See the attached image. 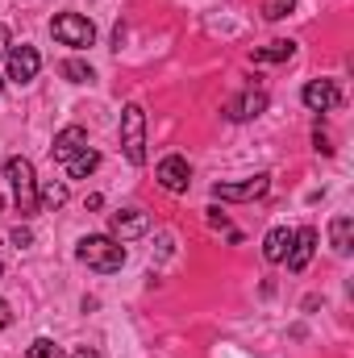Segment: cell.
Returning <instances> with one entry per match:
<instances>
[{
	"instance_id": "1",
	"label": "cell",
	"mask_w": 354,
	"mask_h": 358,
	"mask_svg": "<svg viewBox=\"0 0 354 358\" xmlns=\"http://www.w3.org/2000/svg\"><path fill=\"white\" fill-rule=\"evenodd\" d=\"M4 176L13 183V200H17V213L21 217H38V179H34V167H29V159H21V155H13L8 163H4Z\"/></svg>"
},
{
	"instance_id": "2",
	"label": "cell",
	"mask_w": 354,
	"mask_h": 358,
	"mask_svg": "<svg viewBox=\"0 0 354 358\" xmlns=\"http://www.w3.org/2000/svg\"><path fill=\"white\" fill-rule=\"evenodd\" d=\"M80 263H88V267L100 271V275H113V271H121V263H125V246H121L117 238L92 234V238L80 242Z\"/></svg>"
},
{
	"instance_id": "3",
	"label": "cell",
	"mask_w": 354,
	"mask_h": 358,
	"mask_svg": "<svg viewBox=\"0 0 354 358\" xmlns=\"http://www.w3.org/2000/svg\"><path fill=\"white\" fill-rule=\"evenodd\" d=\"M121 150L134 167L146 163V108L142 104H125L121 113Z\"/></svg>"
},
{
	"instance_id": "4",
	"label": "cell",
	"mask_w": 354,
	"mask_h": 358,
	"mask_svg": "<svg viewBox=\"0 0 354 358\" xmlns=\"http://www.w3.org/2000/svg\"><path fill=\"white\" fill-rule=\"evenodd\" d=\"M50 34L63 42V46H76V50H84L96 42V25H92L88 17H80V13H59L55 21H50Z\"/></svg>"
},
{
	"instance_id": "5",
	"label": "cell",
	"mask_w": 354,
	"mask_h": 358,
	"mask_svg": "<svg viewBox=\"0 0 354 358\" xmlns=\"http://www.w3.org/2000/svg\"><path fill=\"white\" fill-rule=\"evenodd\" d=\"M108 225H113V238L117 242H129V238H142L150 229V217L142 208H121V213L108 217Z\"/></svg>"
},
{
	"instance_id": "6",
	"label": "cell",
	"mask_w": 354,
	"mask_h": 358,
	"mask_svg": "<svg viewBox=\"0 0 354 358\" xmlns=\"http://www.w3.org/2000/svg\"><path fill=\"white\" fill-rule=\"evenodd\" d=\"M267 187H271V176H250L242 183H217L213 196L217 200H259V196H267Z\"/></svg>"
},
{
	"instance_id": "7",
	"label": "cell",
	"mask_w": 354,
	"mask_h": 358,
	"mask_svg": "<svg viewBox=\"0 0 354 358\" xmlns=\"http://www.w3.org/2000/svg\"><path fill=\"white\" fill-rule=\"evenodd\" d=\"M38 67H42V55H38L34 46H13V50H8V80L29 84V80L38 76Z\"/></svg>"
},
{
	"instance_id": "8",
	"label": "cell",
	"mask_w": 354,
	"mask_h": 358,
	"mask_svg": "<svg viewBox=\"0 0 354 358\" xmlns=\"http://www.w3.org/2000/svg\"><path fill=\"white\" fill-rule=\"evenodd\" d=\"M50 150H55L59 163H71L80 150H88V129H84V125H67V129H59Z\"/></svg>"
},
{
	"instance_id": "9",
	"label": "cell",
	"mask_w": 354,
	"mask_h": 358,
	"mask_svg": "<svg viewBox=\"0 0 354 358\" xmlns=\"http://www.w3.org/2000/svg\"><path fill=\"white\" fill-rule=\"evenodd\" d=\"M304 104L313 113H330V108L342 104V92H338L334 80H313V84H304Z\"/></svg>"
},
{
	"instance_id": "10",
	"label": "cell",
	"mask_w": 354,
	"mask_h": 358,
	"mask_svg": "<svg viewBox=\"0 0 354 358\" xmlns=\"http://www.w3.org/2000/svg\"><path fill=\"white\" fill-rule=\"evenodd\" d=\"M159 183L167 187V192H187V183H192V167H187V159H179V155H167L163 163H159Z\"/></svg>"
},
{
	"instance_id": "11",
	"label": "cell",
	"mask_w": 354,
	"mask_h": 358,
	"mask_svg": "<svg viewBox=\"0 0 354 358\" xmlns=\"http://www.w3.org/2000/svg\"><path fill=\"white\" fill-rule=\"evenodd\" d=\"M313 250H317V229H309V225H304V229H296V234H292V250H288V271H296V275H300V271L309 267Z\"/></svg>"
},
{
	"instance_id": "12",
	"label": "cell",
	"mask_w": 354,
	"mask_h": 358,
	"mask_svg": "<svg viewBox=\"0 0 354 358\" xmlns=\"http://www.w3.org/2000/svg\"><path fill=\"white\" fill-rule=\"evenodd\" d=\"M267 108V92H259V88H246L238 100H229V121H250V117H259Z\"/></svg>"
},
{
	"instance_id": "13",
	"label": "cell",
	"mask_w": 354,
	"mask_h": 358,
	"mask_svg": "<svg viewBox=\"0 0 354 358\" xmlns=\"http://www.w3.org/2000/svg\"><path fill=\"white\" fill-rule=\"evenodd\" d=\"M288 250H292V229H271L267 234V242H263V259L267 263H283L288 259Z\"/></svg>"
},
{
	"instance_id": "14",
	"label": "cell",
	"mask_w": 354,
	"mask_h": 358,
	"mask_svg": "<svg viewBox=\"0 0 354 358\" xmlns=\"http://www.w3.org/2000/svg\"><path fill=\"white\" fill-rule=\"evenodd\" d=\"M292 55H296V42H271V46H259L250 59L255 63H288Z\"/></svg>"
},
{
	"instance_id": "15",
	"label": "cell",
	"mask_w": 354,
	"mask_h": 358,
	"mask_svg": "<svg viewBox=\"0 0 354 358\" xmlns=\"http://www.w3.org/2000/svg\"><path fill=\"white\" fill-rule=\"evenodd\" d=\"M351 234H354V221H351V217H334L330 238H334V250H338V255H351Z\"/></svg>"
},
{
	"instance_id": "16",
	"label": "cell",
	"mask_w": 354,
	"mask_h": 358,
	"mask_svg": "<svg viewBox=\"0 0 354 358\" xmlns=\"http://www.w3.org/2000/svg\"><path fill=\"white\" fill-rule=\"evenodd\" d=\"M96 167H100V155H96V150H80V155H76V159L67 163L71 179H88L92 171H96Z\"/></svg>"
},
{
	"instance_id": "17",
	"label": "cell",
	"mask_w": 354,
	"mask_h": 358,
	"mask_svg": "<svg viewBox=\"0 0 354 358\" xmlns=\"http://www.w3.org/2000/svg\"><path fill=\"white\" fill-rule=\"evenodd\" d=\"M59 76H63V80H71V84H88L92 67H88V63H80V59H67V63H59Z\"/></svg>"
},
{
	"instance_id": "18",
	"label": "cell",
	"mask_w": 354,
	"mask_h": 358,
	"mask_svg": "<svg viewBox=\"0 0 354 358\" xmlns=\"http://www.w3.org/2000/svg\"><path fill=\"white\" fill-rule=\"evenodd\" d=\"M25 358H63V350H59V346H55L50 338H38V342H34V346L25 350Z\"/></svg>"
},
{
	"instance_id": "19",
	"label": "cell",
	"mask_w": 354,
	"mask_h": 358,
	"mask_svg": "<svg viewBox=\"0 0 354 358\" xmlns=\"http://www.w3.org/2000/svg\"><path fill=\"white\" fill-rule=\"evenodd\" d=\"M38 200H46L50 208H59V204H67V187H63V183H46V187L38 192Z\"/></svg>"
},
{
	"instance_id": "20",
	"label": "cell",
	"mask_w": 354,
	"mask_h": 358,
	"mask_svg": "<svg viewBox=\"0 0 354 358\" xmlns=\"http://www.w3.org/2000/svg\"><path fill=\"white\" fill-rule=\"evenodd\" d=\"M292 4H296V0H263V17L267 21H279V17L292 13Z\"/></svg>"
},
{
	"instance_id": "21",
	"label": "cell",
	"mask_w": 354,
	"mask_h": 358,
	"mask_svg": "<svg viewBox=\"0 0 354 358\" xmlns=\"http://www.w3.org/2000/svg\"><path fill=\"white\" fill-rule=\"evenodd\" d=\"M204 213H208V225H213V229H225V225H229V217H225L221 208H204Z\"/></svg>"
},
{
	"instance_id": "22",
	"label": "cell",
	"mask_w": 354,
	"mask_h": 358,
	"mask_svg": "<svg viewBox=\"0 0 354 358\" xmlns=\"http://www.w3.org/2000/svg\"><path fill=\"white\" fill-rule=\"evenodd\" d=\"M313 142H317V150H321V155H334V146H330V138H325V134H321V129H317V134H313Z\"/></svg>"
},
{
	"instance_id": "23",
	"label": "cell",
	"mask_w": 354,
	"mask_h": 358,
	"mask_svg": "<svg viewBox=\"0 0 354 358\" xmlns=\"http://www.w3.org/2000/svg\"><path fill=\"white\" fill-rule=\"evenodd\" d=\"M13 246H29V229H13Z\"/></svg>"
},
{
	"instance_id": "24",
	"label": "cell",
	"mask_w": 354,
	"mask_h": 358,
	"mask_svg": "<svg viewBox=\"0 0 354 358\" xmlns=\"http://www.w3.org/2000/svg\"><path fill=\"white\" fill-rule=\"evenodd\" d=\"M8 321H13V308H8V304L0 300V329H8Z\"/></svg>"
},
{
	"instance_id": "25",
	"label": "cell",
	"mask_w": 354,
	"mask_h": 358,
	"mask_svg": "<svg viewBox=\"0 0 354 358\" xmlns=\"http://www.w3.org/2000/svg\"><path fill=\"white\" fill-rule=\"evenodd\" d=\"M0 55H8V29L0 25Z\"/></svg>"
},
{
	"instance_id": "26",
	"label": "cell",
	"mask_w": 354,
	"mask_h": 358,
	"mask_svg": "<svg viewBox=\"0 0 354 358\" xmlns=\"http://www.w3.org/2000/svg\"><path fill=\"white\" fill-rule=\"evenodd\" d=\"M71 358H100V355H96V350H88V346H84V350H76V355H71Z\"/></svg>"
},
{
	"instance_id": "27",
	"label": "cell",
	"mask_w": 354,
	"mask_h": 358,
	"mask_svg": "<svg viewBox=\"0 0 354 358\" xmlns=\"http://www.w3.org/2000/svg\"><path fill=\"white\" fill-rule=\"evenodd\" d=\"M0 208H4V196H0Z\"/></svg>"
},
{
	"instance_id": "28",
	"label": "cell",
	"mask_w": 354,
	"mask_h": 358,
	"mask_svg": "<svg viewBox=\"0 0 354 358\" xmlns=\"http://www.w3.org/2000/svg\"><path fill=\"white\" fill-rule=\"evenodd\" d=\"M0 92H4V80H0Z\"/></svg>"
},
{
	"instance_id": "29",
	"label": "cell",
	"mask_w": 354,
	"mask_h": 358,
	"mask_svg": "<svg viewBox=\"0 0 354 358\" xmlns=\"http://www.w3.org/2000/svg\"><path fill=\"white\" fill-rule=\"evenodd\" d=\"M0 275H4V267H0Z\"/></svg>"
}]
</instances>
